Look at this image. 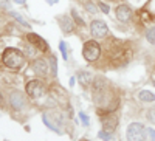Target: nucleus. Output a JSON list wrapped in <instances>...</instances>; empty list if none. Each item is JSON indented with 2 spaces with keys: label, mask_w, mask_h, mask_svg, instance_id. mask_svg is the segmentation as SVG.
<instances>
[{
  "label": "nucleus",
  "mask_w": 155,
  "mask_h": 141,
  "mask_svg": "<svg viewBox=\"0 0 155 141\" xmlns=\"http://www.w3.org/2000/svg\"><path fill=\"white\" fill-rule=\"evenodd\" d=\"M74 79H76V78H71V79H70V87L74 85Z\"/></svg>",
  "instance_id": "obj_30"
},
{
  "label": "nucleus",
  "mask_w": 155,
  "mask_h": 141,
  "mask_svg": "<svg viewBox=\"0 0 155 141\" xmlns=\"http://www.w3.org/2000/svg\"><path fill=\"white\" fill-rule=\"evenodd\" d=\"M58 22H59L61 30H62L64 33H65V34L71 33V31H73V28H74L73 19H71V17H68V16H59V17H58Z\"/></svg>",
  "instance_id": "obj_11"
},
{
  "label": "nucleus",
  "mask_w": 155,
  "mask_h": 141,
  "mask_svg": "<svg viewBox=\"0 0 155 141\" xmlns=\"http://www.w3.org/2000/svg\"><path fill=\"white\" fill-rule=\"evenodd\" d=\"M102 127H104L106 130L109 132H113L116 129V126H118V116L116 115H106V118H102Z\"/></svg>",
  "instance_id": "obj_12"
},
{
  "label": "nucleus",
  "mask_w": 155,
  "mask_h": 141,
  "mask_svg": "<svg viewBox=\"0 0 155 141\" xmlns=\"http://www.w3.org/2000/svg\"><path fill=\"white\" fill-rule=\"evenodd\" d=\"M138 98L143 101V102H153L155 101V95L149 90H141L138 92Z\"/></svg>",
  "instance_id": "obj_14"
},
{
  "label": "nucleus",
  "mask_w": 155,
  "mask_h": 141,
  "mask_svg": "<svg viewBox=\"0 0 155 141\" xmlns=\"http://www.w3.org/2000/svg\"><path fill=\"white\" fill-rule=\"evenodd\" d=\"M47 2H48L50 5H54V3H58V2H59V0H47Z\"/></svg>",
  "instance_id": "obj_29"
},
{
  "label": "nucleus",
  "mask_w": 155,
  "mask_h": 141,
  "mask_svg": "<svg viewBox=\"0 0 155 141\" xmlns=\"http://www.w3.org/2000/svg\"><path fill=\"white\" fill-rule=\"evenodd\" d=\"M98 136H99L101 139H104V141H109V139H112V132H109V130H101V132H98Z\"/></svg>",
  "instance_id": "obj_20"
},
{
  "label": "nucleus",
  "mask_w": 155,
  "mask_h": 141,
  "mask_svg": "<svg viewBox=\"0 0 155 141\" xmlns=\"http://www.w3.org/2000/svg\"><path fill=\"white\" fill-rule=\"evenodd\" d=\"M90 33H92L93 37H98V39H102L109 34V27L106 25L104 20H93L90 23Z\"/></svg>",
  "instance_id": "obj_5"
},
{
  "label": "nucleus",
  "mask_w": 155,
  "mask_h": 141,
  "mask_svg": "<svg viewBox=\"0 0 155 141\" xmlns=\"http://www.w3.org/2000/svg\"><path fill=\"white\" fill-rule=\"evenodd\" d=\"M9 14H11V17H14V20H16V22H19V23L22 25V27H25V28H30V23H28L27 20H25V19L19 14V12H9Z\"/></svg>",
  "instance_id": "obj_15"
},
{
  "label": "nucleus",
  "mask_w": 155,
  "mask_h": 141,
  "mask_svg": "<svg viewBox=\"0 0 155 141\" xmlns=\"http://www.w3.org/2000/svg\"><path fill=\"white\" fill-rule=\"evenodd\" d=\"M31 67H33V71L37 76H45L48 73V70H50V64L45 59H34Z\"/></svg>",
  "instance_id": "obj_10"
},
{
  "label": "nucleus",
  "mask_w": 155,
  "mask_h": 141,
  "mask_svg": "<svg viewBox=\"0 0 155 141\" xmlns=\"http://www.w3.org/2000/svg\"><path fill=\"white\" fill-rule=\"evenodd\" d=\"M59 50H61V53H62V57H64V61H67V59H68V53H67V47H65V42H59Z\"/></svg>",
  "instance_id": "obj_21"
},
{
  "label": "nucleus",
  "mask_w": 155,
  "mask_h": 141,
  "mask_svg": "<svg viewBox=\"0 0 155 141\" xmlns=\"http://www.w3.org/2000/svg\"><path fill=\"white\" fill-rule=\"evenodd\" d=\"M98 8H99L102 12H106V14H109V12H110V6H109L107 3H104V2H99V3H98Z\"/></svg>",
  "instance_id": "obj_22"
},
{
  "label": "nucleus",
  "mask_w": 155,
  "mask_h": 141,
  "mask_svg": "<svg viewBox=\"0 0 155 141\" xmlns=\"http://www.w3.org/2000/svg\"><path fill=\"white\" fill-rule=\"evenodd\" d=\"M25 92H27L31 98H39V96H42V95H44L45 87H44L42 81L34 79V81L27 82V85H25Z\"/></svg>",
  "instance_id": "obj_6"
},
{
  "label": "nucleus",
  "mask_w": 155,
  "mask_h": 141,
  "mask_svg": "<svg viewBox=\"0 0 155 141\" xmlns=\"http://www.w3.org/2000/svg\"><path fill=\"white\" fill-rule=\"evenodd\" d=\"M2 61L5 64V67L9 70H20L22 65L25 64V54L23 51H20L19 48H6L2 54Z\"/></svg>",
  "instance_id": "obj_2"
},
{
  "label": "nucleus",
  "mask_w": 155,
  "mask_h": 141,
  "mask_svg": "<svg viewBox=\"0 0 155 141\" xmlns=\"http://www.w3.org/2000/svg\"><path fill=\"white\" fill-rule=\"evenodd\" d=\"M78 81H79L81 85L88 87V85H92V82H93V74L90 73V71L81 70L79 73H78Z\"/></svg>",
  "instance_id": "obj_13"
},
{
  "label": "nucleus",
  "mask_w": 155,
  "mask_h": 141,
  "mask_svg": "<svg viewBox=\"0 0 155 141\" xmlns=\"http://www.w3.org/2000/svg\"><path fill=\"white\" fill-rule=\"evenodd\" d=\"M27 39H28V42H30L31 45H34L37 50H41V51H48V50H50L47 41L42 39V37L39 36V34H36V33H28V34H27Z\"/></svg>",
  "instance_id": "obj_8"
},
{
  "label": "nucleus",
  "mask_w": 155,
  "mask_h": 141,
  "mask_svg": "<svg viewBox=\"0 0 155 141\" xmlns=\"http://www.w3.org/2000/svg\"><path fill=\"white\" fill-rule=\"evenodd\" d=\"M71 16H73V20H74L78 25H79V27H84V25H85V23H84V20L79 17V14L76 12V9H74V8L71 9Z\"/></svg>",
  "instance_id": "obj_19"
},
{
  "label": "nucleus",
  "mask_w": 155,
  "mask_h": 141,
  "mask_svg": "<svg viewBox=\"0 0 155 141\" xmlns=\"http://www.w3.org/2000/svg\"><path fill=\"white\" fill-rule=\"evenodd\" d=\"M149 133H150V136H152V139L155 141V130H153V129H150V130H149Z\"/></svg>",
  "instance_id": "obj_28"
},
{
  "label": "nucleus",
  "mask_w": 155,
  "mask_h": 141,
  "mask_svg": "<svg viewBox=\"0 0 155 141\" xmlns=\"http://www.w3.org/2000/svg\"><path fill=\"white\" fill-rule=\"evenodd\" d=\"M9 104L14 110H22L25 107V98L20 92H11L9 93Z\"/></svg>",
  "instance_id": "obj_9"
},
{
  "label": "nucleus",
  "mask_w": 155,
  "mask_h": 141,
  "mask_svg": "<svg viewBox=\"0 0 155 141\" xmlns=\"http://www.w3.org/2000/svg\"><path fill=\"white\" fill-rule=\"evenodd\" d=\"M115 16H116V19H118L120 22L127 23V22H130V19H132V9H130V6H129V5L121 3V5L116 6Z\"/></svg>",
  "instance_id": "obj_7"
},
{
  "label": "nucleus",
  "mask_w": 155,
  "mask_h": 141,
  "mask_svg": "<svg viewBox=\"0 0 155 141\" xmlns=\"http://www.w3.org/2000/svg\"><path fill=\"white\" fill-rule=\"evenodd\" d=\"M79 116H81L82 124H84V126H88V116H87V115H85L84 112H81V113H79Z\"/></svg>",
  "instance_id": "obj_24"
},
{
  "label": "nucleus",
  "mask_w": 155,
  "mask_h": 141,
  "mask_svg": "<svg viewBox=\"0 0 155 141\" xmlns=\"http://www.w3.org/2000/svg\"><path fill=\"white\" fill-rule=\"evenodd\" d=\"M3 104V98H2V93H0V106Z\"/></svg>",
  "instance_id": "obj_31"
},
{
  "label": "nucleus",
  "mask_w": 155,
  "mask_h": 141,
  "mask_svg": "<svg viewBox=\"0 0 155 141\" xmlns=\"http://www.w3.org/2000/svg\"><path fill=\"white\" fill-rule=\"evenodd\" d=\"M84 8H85L87 12H90V14H96V12H98V5L93 3V2H85Z\"/></svg>",
  "instance_id": "obj_16"
},
{
  "label": "nucleus",
  "mask_w": 155,
  "mask_h": 141,
  "mask_svg": "<svg viewBox=\"0 0 155 141\" xmlns=\"http://www.w3.org/2000/svg\"><path fill=\"white\" fill-rule=\"evenodd\" d=\"M153 85H155V81H153Z\"/></svg>",
  "instance_id": "obj_32"
},
{
  "label": "nucleus",
  "mask_w": 155,
  "mask_h": 141,
  "mask_svg": "<svg viewBox=\"0 0 155 141\" xmlns=\"http://www.w3.org/2000/svg\"><path fill=\"white\" fill-rule=\"evenodd\" d=\"M82 56L87 62H95L101 56V47L96 41H87L82 47Z\"/></svg>",
  "instance_id": "obj_3"
},
{
  "label": "nucleus",
  "mask_w": 155,
  "mask_h": 141,
  "mask_svg": "<svg viewBox=\"0 0 155 141\" xmlns=\"http://www.w3.org/2000/svg\"><path fill=\"white\" fill-rule=\"evenodd\" d=\"M25 2L27 0H14V3H17V5H25Z\"/></svg>",
  "instance_id": "obj_27"
},
{
  "label": "nucleus",
  "mask_w": 155,
  "mask_h": 141,
  "mask_svg": "<svg viewBox=\"0 0 155 141\" xmlns=\"http://www.w3.org/2000/svg\"><path fill=\"white\" fill-rule=\"evenodd\" d=\"M109 59H110V65L112 67H116V68L124 67L132 59V50L129 48L126 44H123L121 41H115L113 47L110 48Z\"/></svg>",
  "instance_id": "obj_1"
},
{
  "label": "nucleus",
  "mask_w": 155,
  "mask_h": 141,
  "mask_svg": "<svg viewBox=\"0 0 155 141\" xmlns=\"http://www.w3.org/2000/svg\"><path fill=\"white\" fill-rule=\"evenodd\" d=\"M50 68H51V74L56 76V73H58V61H56L54 56H50Z\"/></svg>",
  "instance_id": "obj_18"
},
{
  "label": "nucleus",
  "mask_w": 155,
  "mask_h": 141,
  "mask_svg": "<svg viewBox=\"0 0 155 141\" xmlns=\"http://www.w3.org/2000/svg\"><path fill=\"white\" fill-rule=\"evenodd\" d=\"M0 6H2V8H8L9 6V0H0Z\"/></svg>",
  "instance_id": "obj_26"
},
{
  "label": "nucleus",
  "mask_w": 155,
  "mask_h": 141,
  "mask_svg": "<svg viewBox=\"0 0 155 141\" xmlns=\"http://www.w3.org/2000/svg\"><path fill=\"white\" fill-rule=\"evenodd\" d=\"M127 141H146V127L140 123H132L127 127Z\"/></svg>",
  "instance_id": "obj_4"
},
{
  "label": "nucleus",
  "mask_w": 155,
  "mask_h": 141,
  "mask_svg": "<svg viewBox=\"0 0 155 141\" xmlns=\"http://www.w3.org/2000/svg\"><path fill=\"white\" fill-rule=\"evenodd\" d=\"M147 120H149L152 124H155V107H152V109L147 112Z\"/></svg>",
  "instance_id": "obj_23"
},
{
  "label": "nucleus",
  "mask_w": 155,
  "mask_h": 141,
  "mask_svg": "<svg viewBox=\"0 0 155 141\" xmlns=\"http://www.w3.org/2000/svg\"><path fill=\"white\" fill-rule=\"evenodd\" d=\"M34 53H36V50H34V45H28L27 47V54H30V56H34Z\"/></svg>",
  "instance_id": "obj_25"
},
{
  "label": "nucleus",
  "mask_w": 155,
  "mask_h": 141,
  "mask_svg": "<svg viewBox=\"0 0 155 141\" xmlns=\"http://www.w3.org/2000/svg\"><path fill=\"white\" fill-rule=\"evenodd\" d=\"M146 39H147L149 44L155 45V27H152V28H149L146 31Z\"/></svg>",
  "instance_id": "obj_17"
}]
</instances>
